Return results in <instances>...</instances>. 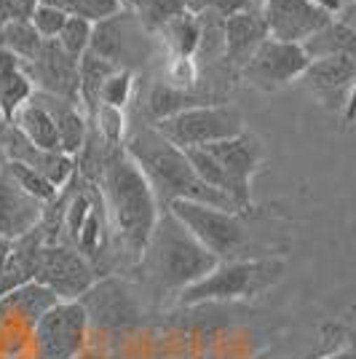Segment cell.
Here are the masks:
<instances>
[{"instance_id":"6da1fadb","label":"cell","mask_w":356,"mask_h":359,"mask_svg":"<svg viewBox=\"0 0 356 359\" xmlns=\"http://www.w3.org/2000/svg\"><path fill=\"white\" fill-rule=\"evenodd\" d=\"M102 185L104 204L123 247L134 257H142L150 233L158 223L161 204L153 194L148 177L126 153V148H113V153L104 158Z\"/></svg>"},{"instance_id":"7a4b0ae2","label":"cell","mask_w":356,"mask_h":359,"mask_svg":"<svg viewBox=\"0 0 356 359\" xmlns=\"http://www.w3.org/2000/svg\"><path fill=\"white\" fill-rule=\"evenodd\" d=\"M126 153L148 177L158 204L166 201V207H169L172 201H198V204H209V207L238 212L228 196L198 180L185 150L166 142L156 129H145V132L134 135L132 142L126 145Z\"/></svg>"},{"instance_id":"3957f363","label":"cell","mask_w":356,"mask_h":359,"mask_svg":"<svg viewBox=\"0 0 356 359\" xmlns=\"http://www.w3.org/2000/svg\"><path fill=\"white\" fill-rule=\"evenodd\" d=\"M142 263L156 285L179 292L207 276L220 260L204 250L172 212L163 210L142 252Z\"/></svg>"},{"instance_id":"277c9868","label":"cell","mask_w":356,"mask_h":359,"mask_svg":"<svg viewBox=\"0 0 356 359\" xmlns=\"http://www.w3.org/2000/svg\"><path fill=\"white\" fill-rule=\"evenodd\" d=\"M282 257H241V260H220L207 276H201L191 287L179 290L182 306L214 303V300H247L263 295L284 273Z\"/></svg>"},{"instance_id":"5b68a950","label":"cell","mask_w":356,"mask_h":359,"mask_svg":"<svg viewBox=\"0 0 356 359\" xmlns=\"http://www.w3.org/2000/svg\"><path fill=\"white\" fill-rule=\"evenodd\" d=\"M166 210L185 225L193 239L217 260H241L249 250V233L238 220V212L209 207L198 201H172Z\"/></svg>"},{"instance_id":"8992f818","label":"cell","mask_w":356,"mask_h":359,"mask_svg":"<svg viewBox=\"0 0 356 359\" xmlns=\"http://www.w3.org/2000/svg\"><path fill=\"white\" fill-rule=\"evenodd\" d=\"M158 135L179 150L207 148L247 132L244 113L236 105H196L153 126Z\"/></svg>"},{"instance_id":"52a82bcc","label":"cell","mask_w":356,"mask_h":359,"mask_svg":"<svg viewBox=\"0 0 356 359\" xmlns=\"http://www.w3.org/2000/svg\"><path fill=\"white\" fill-rule=\"evenodd\" d=\"M89 319L78 300H60L32 325L35 359H75L86 348Z\"/></svg>"},{"instance_id":"ba28073f","label":"cell","mask_w":356,"mask_h":359,"mask_svg":"<svg viewBox=\"0 0 356 359\" xmlns=\"http://www.w3.org/2000/svg\"><path fill=\"white\" fill-rule=\"evenodd\" d=\"M204 150H209L214 156V161L223 166L225 196L233 201L238 212L247 210L252 204V180L266 161L263 140L252 132H241L231 140L207 145Z\"/></svg>"},{"instance_id":"9c48e42d","label":"cell","mask_w":356,"mask_h":359,"mask_svg":"<svg viewBox=\"0 0 356 359\" xmlns=\"http://www.w3.org/2000/svg\"><path fill=\"white\" fill-rule=\"evenodd\" d=\"M260 19L268 38L303 46L335 16L319 0H263Z\"/></svg>"},{"instance_id":"30bf717a","label":"cell","mask_w":356,"mask_h":359,"mask_svg":"<svg viewBox=\"0 0 356 359\" xmlns=\"http://www.w3.org/2000/svg\"><path fill=\"white\" fill-rule=\"evenodd\" d=\"M308 62L311 60L303 51V46L266 38L244 65V78L257 89L276 91L292 81H300Z\"/></svg>"},{"instance_id":"8fae6325","label":"cell","mask_w":356,"mask_h":359,"mask_svg":"<svg viewBox=\"0 0 356 359\" xmlns=\"http://www.w3.org/2000/svg\"><path fill=\"white\" fill-rule=\"evenodd\" d=\"M35 282L46 285L60 300H78L94 285V271L89 260L73 247L48 244L38 252Z\"/></svg>"},{"instance_id":"7c38bea8","label":"cell","mask_w":356,"mask_h":359,"mask_svg":"<svg viewBox=\"0 0 356 359\" xmlns=\"http://www.w3.org/2000/svg\"><path fill=\"white\" fill-rule=\"evenodd\" d=\"M83 306L89 327H129L139 322V309L137 300L126 287L116 282V279H104V282H94V285L78 298Z\"/></svg>"},{"instance_id":"4fadbf2b","label":"cell","mask_w":356,"mask_h":359,"mask_svg":"<svg viewBox=\"0 0 356 359\" xmlns=\"http://www.w3.org/2000/svg\"><path fill=\"white\" fill-rule=\"evenodd\" d=\"M22 67L30 83H38V89L43 94L78 105V62L67 57L57 41H43L38 57Z\"/></svg>"},{"instance_id":"5bb4252c","label":"cell","mask_w":356,"mask_h":359,"mask_svg":"<svg viewBox=\"0 0 356 359\" xmlns=\"http://www.w3.org/2000/svg\"><path fill=\"white\" fill-rule=\"evenodd\" d=\"M41 217H43V204L25 194L3 169L0 175V236L8 241L30 236L35 225L41 223Z\"/></svg>"},{"instance_id":"9a60e30c","label":"cell","mask_w":356,"mask_h":359,"mask_svg":"<svg viewBox=\"0 0 356 359\" xmlns=\"http://www.w3.org/2000/svg\"><path fill=\"white\" fill-rule=\"evenodd\" d=\"M132 43H142L134 14H121L118 11V14L91 25L89 51L107 60L110 65H116V67L121 60H126L132 54Z\"/></svg>"},{"instance_id":"2e32d148","label":"cell","mask_w":356,"mask_h":359,"mask_svg":"<svg viewBox=\"0 0 356 359\" xmlns=\"http://www.w3.org/2000/svg\"><path fill=\"white\" fill-rule=\"evenodd\" d=\"M32 100L41 102V105L51 113L54 118V126H57V140H60V153L75 158L81 148L86 145V116L78 110L75 102H67V100H60V97H51V94H43V91H32Z\"/></svg>"},{"instance_id":"e0dca14e","label":"cell","mask_w":356,"mask_h":359,"mask_svg":"<svg viewBox=\"0 0 356 359\" xmlns=\"http://www.w3.org/2000/svg\"><path fill=\"white\" fill-rule=\"evenodd\" d=\"M266 27L263 19L254 11H244V14H233L225 19L223 25V46L225 57L231 60V65L244 67L247 60L252 57V51L266 41Z\"/></svg>"},{"instance_id":"ac0fdd59","label":"cell","mask_w":356,"mask_h":359,"mask_svg":"<svg viewBox=\"0 0 356 359\" xmlns=\"http://www.w3.org/2000/svg\"><path fill=\"white\" fill-rule=\"evenodd\" d=\"M356 78V60L354 54H332L322 60H311L300 81L313 89L316 94H332V91L354 89Z\"/></svg>"},{"instance_id":"d6986e66","label":"cell","mask_w":356,"mask_h":359,"mask_svg":"<svg viewBox=\"0 0 356 359\" xmlns=\"http://www.w3.org/2000/svg\"><path fill=\"white\" fill-rule=\"evenodd\" d=\"M57 303H60V298L48 287L32 279V282H25V285L8 290L6 295H0V311H11L19 319H25L27 325H35Z\"/></svg>"},{"instance_id":"ffe728a7","label":"cell","mask_w":356,"mask_h":359,"mask_svg":"<svg viewBox=\"0 0 356 359\" xmlns=\"http://www.w3.org/2000/svg\"><path fill=\"white\" fill-rule=\"evenodd\" d=\"M32 91L35 89H32L22 62L0 48V118L11 123L16 110L25 102H30Z\"/></svg>"},{"instance_id":"44dd1931","label":"cell","mask_w":356,"mask_h":359,"mask_svg":"<svg viewBox=\"0 0 356 359\" xmlns=\"http://www.w3.org/2000/svg\"><path fill=\"white\" fill-rule=\"evenodd\" d=\"M11 126H14L16 132L25 137L30 145H35V148L48 150V153H60V140H57L54 118H51V113H48L41 102H35L32 97H30V102H25V105L14 113Z\"/></svg>"},{"instance_id":"7402d4cb","label":"cell","mask_w":356,"mask_h":359,"mask_svg":"<svg viewBox=\"0 0 356 359\" xmlns=\"http://www.w3.org/2000/svg\"><path fill=\"white\" fill-rule=\"evenodd\" d=\"M113 70H118V67L102 57H97V54H91V51H86L78 60V105H83V110H86V121H94V116H97L100 91H102V83L110 78Z\"/></svg>"},{"instance_id":"603a6c76","label":"cell","mask_w":356,"mask_h":359,"mask_svg":"<svg viewBox=\"0 0 356 359\" xmlns=\"http://www.w3.org/2000/svg\"><path fill=\"white\" fill-rule=\"evenodd\" d=\"M354 38L356 32L351 22L332 19L327 27H322L303 43V51L308 54V60H322V57H332V54H354Z\"/></svg>"},{"instance_id":"cb8c5ba5","label":"cell","mask_w":356,"mask_h":359,"mask_svg":"<svg viewBox=\"0 0 356 359\" xmlns=\"http://www.w3.org/2000/svg\"><path fill=\"white\" fill-rule=\"evenodd\" d=\"M43 46V38L35 32V27L30 25V19H22V22H3L0 27V48L8 51L11 57L27 65L38 57Z\"/></svg>"},{"instance_id":"d4e9b609","label":"cell","mask_w":356,"mask_h":359,"mask_svg":"<svg viewBox=\"0 0 356 359\" xmlns=\"http://www.w3.org/2000/svg\"><path fill=\"white\" fill-rule=\"evenodd\" d=\"M196 105H201V102L196 100L193 94H188L185 89H177V86H169V83H156L148 97V110L156 121L172 118V116H177V113Z\"/></svg>"},{"instance_id":"484cf974","label":"cell","mask_w":356,"mask_h":359,"mask_svg":"<svg viewBox=\"0 0 356 359\" xmlns=\"http://www.w3.org/2000/svg\"><path fill=\"white\" fill-rule=\"evenodd\" d=\"M163 27H166V35H169V41L177 51V60H191L198 43H201V22L185 11V14L174 16L172 22H166Z\"/></svg>"},{"instance_id":"4316f807","label":"cell","mask_w":356,"mask_h":359,"mask_svg":"<svg viewBox=\"0 0 356 359\" xmlns=\"http://www.w3.org/2000/svg\"><path fill=\"white\" fill-rule=\"evenodd\" d=\"M41 3L57 8L64 16L86 19L91 25H97V22L121 11V0H41Z\"/></svg>"},{"instance_id":"83f0119b","label":"cell","mask_w":356,"mask_h":359,"mask_svg":"<svg viewBox=\"0 0 356 359\" xmlns=\"http://www.w3.org/2000/svg\"><path fill=\"white\" fill-rule=\"evenodd\" d=\"M6 175L14 180L16 185L25 191L27 196L32 198H38L41 204H48V201H54L57 194H60V188H54L48 180L41 175V172H35L32 166L27 164H19V161H6Z\"/></svg>"},{"instance_id":"f1b7e54d","label":"cell","mask_w":356,"mask_h":359,"mask_svg":"<svg viewBox=\"0 0 356 359\" xmlns=\"http://www.w3.org/2000/svg\"><path fill=\"white\" fill-rule=\"evenodd\" d=\"M60 48L67 54V57H73L75 62L81 60L86 51H89V41H91V22L86 19H78V16H67V22H64V27L60 30V35L54 38Z\"/></svg>"},{"instance_id":"f546056e","label":"cell","mask_w":356,"mask_h":359,"mask_svg":"<svg viewBox=\"0 0 356 359\" xmlns=\"http://www.w3.org/2000/svg\"><path fill=\"white\" fill-rule=\"evenodd\" d=\"M185 156H188V161L193 166V172L198 175V180L209 185V188H214V191H220L225 196V175H223V166L214 161V156L204 148H191L185 150Z\"/></svg>"},{"instance_id":"4dcf8cb0","label":"cell","mask_w":356,"mask_h":359,"mask_svg":"<svg viewBox=\"0 0 356 359\" xmlns=\"http://www.w3.org/2000/svg\"><path fill=\"white\" fill-rule=\"evenodd\" d=\"M132 97V73L123 67V70H113L110 78L102 83V91H100V105L107 107H118L123 110V105L129 102Z\"/></svg>"},{"instance_id":"1f68e13d","label":"cell","mask_w":356,"mask_h":359,"mask_svg":"<svg viewBox=\"0 0 356 359\" xmlns=\"http://www.w3.org/2000/svg\"><path fill=\"white\" fill-rule=\"evenodd\" d=\"M188 0H142V22L150 27H163L174 16L185 14Z\"/></svg>"},{"instance_id":"d6a6232c","label":"cell","mask_w":356,"mask_h":359,"mask_svg":"<svg viewBox=\"0 0 356 359\" xmlns=\"http://www.w3.org/2000/svg\"><path fill=\"white\" fill-rule=\"evenodd\" d=\"M64 22H67V16L57 11V8H51V6H46V3H38L35 11L30 14V25L43 41H54L62 27H64Z\"/></svg>"},{"instance_id":"836d02e7","label":"cell","mask_w":356,"mask_h":359,"mask_svg":"<svg viewBox=\"0 0 356 359\" xmlns=\"http://www.w3.org/2000/svg\"><path fill=\"white\" fill-rule=\"evenodd\" d=\"M94 121H97V126H100V135L107 140V145L121 148V137H123V113H121L118 107L100 105Z\"/></svg>"},{"instance_id":"e575fe53","label":"cell","mask_w":356,"mask_h":359,"mask_svg":"<svg viewBox=\"0 0 356 359\" xmlns=\"http://www.w3.org/2000/svg\"><path fill=\"white\" fill-rule=\"evenodd\" d=\"M89 210H91V198L86 194H78L73 201H70V210H67V231H70L73 241L78 239V231H81V225L86 220Z\"/></svg>"},{"instance_id":"d590c367","label":"cell","mask_w":356,"mask_h":359,"mask_svg":"<svg viewBox=\"0 0 356 359\" xmlns=\"http://www.w3.org/2000/svg\"><path fill=\"white\" fill-rule=\"evenodd\" d=\"M41 0H0V19L3 22H22L30 19Z\"/></svg>"},{"instance_id":"8d00e7d4","label":"cell","mask_w":356,"mask_h":359,"mask_svg":"<svg viewBox=\"0 0 356 359\" xmlns=\"http://www.w3.org/2000/svg\"><path fill=\"white\" fill-rule=\"evenodd\" d=\"M214 11L220 16H233V14H244V11H252V0H212Z\"/></svg>"},{"instance_id":"74e56055","label":"cell","mask_w":356,"mask_h":359,"mask_svg":"<svg viewBox=\"0 0 356 359\" xmlns=\"http://www.w3.org/2000/svg\"><path fill=\"white\" fill-rule=\"evenodd\" d=\"M319 359H354V348H351V344H348V346H343L341 351H332V354L319 357Z\"/></svg>"},{"instance_id":"f35d334b","label":"cell","mask_w":356,"mask_h":359,"mask_svg":"<svg viewBox=\"0 0 356 359\" xmlns=\"http://www.w3.org/2000/svg\"><path fill=\"white\" fill-rule=\"evenodd\" d=\"M6 161H8V158H6V150L0 145V175H3V169H6Z\"/></svg>"}]
</instances>
